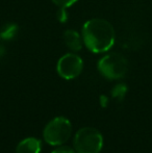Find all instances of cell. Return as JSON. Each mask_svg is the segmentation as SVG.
Returning <instances> with one entry per match:
<instances>
[{"label": "cell", "mask_w": 152, "mask_h": 153, "mask_svg": "<svg viewBox=\"0 0 152 153\" xmlns=\"http://www.w3.org/2000/svg\"><path fill=\"white\" fill-rule=\"evenodd\" d=\"M56 17H57V20H59L61 23L67 22V21H68V12H67V8H65V7H59V10H57V13H56Z\"/></svg>", "instance_id": "cell-11"}, {"label": "cell", "mask_w": 152, "mask_h": 153, "mask_svg": "<svg viewBox=\"0 0 152 153\" xmlns=\"http://www.w3.org/2000/svg\"><path fill=\"white\" fill-rule=\"evenodd\" d=\"M55 5H57L59 7H69V6L73 5L74 3H76L78 0H51Z\"/></svg>", "instance_id": "cell-10"}, {"label": "cell", "mask_w": 152, "mask_h": 153, "mask_svg": "<svg viewBox=\"0 0 152 153\" xmlns=\"http://www.w3.org/2000/svg\"><path fill=\"white\" fill-rule=\"evenodd\" d=\"M100 103H101V105L103 107H105L106 105L108 104V99L106 96H104V95H102L101 97H100Z\"/></svg>", "instance_id": "cell-13"}, {"label": "cell", "mask_w": 152, "mask_h": 153, "mask_svg": "<svg viewBox=\"0 0 152 153\" xmlns=\"http://www.w3.org/2000/svg\"><path fill=\"white\" fill-rule=\"evenodd\" d=\"M114 26L105 19L94 18L82 26V40L87 48L94 53L108 51L115 44Z\"/></svg>", "instance_id": "cell-1"}, {"label": "cell", "mask_w": 152, "mask_h": 153, "mask_svg": "<svg viewBox=\"0 0 152 153\" xmlns=\"http://www.w3.org/2000/svg\"><path fill=\"white\" fill-rule=\"evenodd\" d=\"M98 70L105 78L119 79L127 72L128 62L120 53H110L98 62Z\"/></svg>", "instance_id": "cell-4"}, {"label": "cell", "mask_w": 152, "mask_h": 153, "mask_svg": "<svg viewBox=\"0 0 152 153\" xmlns=\"http://www.w3.org/2000/svg\"><path fill=\"white\" fill-rule=\"evenodd\" d=\"M72 133V125L68 119L57 117L51 120L44 129L45 141L52 146H59L66 143Z\"/></svg>", "instance_id": "cell-3"}, {"label": "cell", "mask_w": 152, "mask_h": 153, "mask_svg": "<svg viewBox=\"0 0 152 153\" xmlns=\"http://www.w3.org/2000/svg\"><path fill=\"white\" fill-rule=\"evenodd\" d=\"M52 153H75V152H74L72 149H70V148L62 147V148H57V149H55Z\"/></svg>", "instance_id": "cell-12"}, {"label": "cell", "mask_w": 152, "mask_h": 153, "mask_svg": "<svg viewBox=\"0 0 152 153\" xmlns=\"http://www.w3.org/2000/svg\"><path fill=\"white\" fill-rule=\"evenodd\" d=\"M42 144L36 137H27L21 141L17 146V153H40Z\"/></svg>", "instance_id": "cell-6"}, {"label": "cell", "mask_w": 152, "mask_h": 153, "mask_svg": "<svg viewBox=\"0 0 152 153\" xmlns=\"http://www.w3.org/2000/svg\"><path fill=\"white\" fill-rule=\"evenodd\" d=\"M4 54H5V48L0 44V57H2Z\"/></svg>", "instance_id": "cell-14"}, {"label": "cell", "mask_w": 152, "mask_h": 153, "mask_svg": "<svg viewBox=\"0 0 152 153\" xmlns=\"http://www.w3.org/2000/svg\"><path fill=\"white\" fill-rule=\"evenodd\" d=\"M103 146V137L95 128L79 129L74 137V147L78 153H99Z\"/></svg>", "instance_id": "cell-2"}, {"label": "cell", "mask_w": 152, "mask_h": 153, "mask_svg": "<svg viewBox=\"0 0 152 153\" xmlns=\"http://www.w3.org/2000/svg\"><path fill=\"white\" fill-rule=\"evenodd\" d=\"M18 33V26L16 24H6L2 27V29L0 30V38L4 41H8L14 39Z\"/></svg>", "instance_id": "cell-8"}, {"label": "cell", "mask_w": 152, "mask_h": 153, "mask_svg": "<svg viewBox=\"0 0 152 153\" xmlns=\"http://www.w3.org/2000/svg\"><path fill=\"white\" fill-rule=\"evenodd\" d=\"M126 93H127V87L124 83H119V85H115L112 90V96L114 98L118 99V100H123V98L125 97Z\"/></svg>", "instance_id": "cell-9"}, {"label": "cell", "mask_w": 152, "mask_h": 153, "mask_svg": "<svg viewBox=\"0 0 152 153\" xmlns=\"http://www.w3.org/2000/svg\"><path fill=\"white\" fill-rule=\"evenodd\" d=\"M64 41L67 47L72 51H79L82 48V41H81V36L75 30H66L64 33Z\"/></svg>", "instance_id": "cell-7"}, {"label": "cell", "mask_w": 152, "mask_h": 153, "mask_svg": "<svg viewBox=\"0 0 152 153\" xmlns=\"http://www.w3.org/2000/svg\"><path fill=\"white\" fill-rule=\"evenodd\" d=\"M83 69V62L81 57L74 53H67L63 55L57 62L56 70L59 75L64 79H74L79 76Z\"/></svg>", "instance_id": "cell-5"}]
</instances>
